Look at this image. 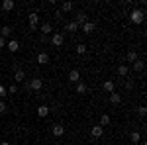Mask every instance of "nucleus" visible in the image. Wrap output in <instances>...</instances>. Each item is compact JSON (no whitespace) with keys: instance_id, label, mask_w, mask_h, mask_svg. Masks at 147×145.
I'll list each match as a JSON object with an SVG mask.
<instances>
[{"instance_id":"obj_5","label":"nucleus","mask_w":147,"mask_h":145,"mask_svg":"<svg viewBox=\"0 0 147 145\" xmlns=\"http://www.w3.org/2000/svg\"><path fill=\"white\" fill-rule=\"evenodd\" d=\"M94 30H96V24L94 22H84L82 24V32H84V34H92Z\"/></svg>"},{"instance_id":"obj_34","label":"nucleus","mask_w":147,"mask_h":145,"mask_svg":"<svg viewBox=\"0 0 147 145\" xmlns=\"http://www.w3.org/2000/svg\"><path fill=\"white\" fill-rule=\"evenodd\" d=\"M71 145H77V143H71Z\"/></svg>"},{"instance_id":"obj_13","label":"nucleus","mask_w":147,"mask_h":145,"mask_svg":"<svg viewBox=\"0 0 147 145\" xmlns=\"http://www.w3.org/2000/svg\"><path fill=\"white\" fill-rule=\"evenodd\" d=\"M47 114H49V108H47L45 104H41V106L37 108V116H39V118H45Z\"/></svg>"},{"instance_id":"obj_30","label":"nucleus","mask_w":147,"mask_h":145,"mask_svg":"<svg viewBox=\"0 0 147 145\" xmlns=\"http://www.w3.org/2000/svg\"><path fill=\"white\" fill-rule=\"evenodd\" d=\"M137 112H139V116L143 118V116L147 114V108H145V106H139V108H137Z\"/></svg>"},{"instance_id":"obj_35","label":"nucleus","mask_w":147,"mask_h":145,"mask_svg":"<svg viewBox=\"0 0 147 145\" xmlns=\"http://www.w3.org/2000/svg\"><path fill=\"white\" fill-rule=\"evenodd\" d=\"M39 145H43V143H39Z\"/></svg>"},{"instance_id":"obj_10","label":"nucleus","mask_w":147,"mask_h":145,"mask_svg":"<svg viewBox=\"0 0 147 145\" xmlns=\"http://www.w3.org/2000/svg\"><path fill=\"white\" fill-rule=\"evenodd\" d=\"M6 47H8V49H10V53H16V51H18V49H20V43H18V41H16V39H10V41H8V43H6Z\"/></svg>"},{"instance_id":"obj_31","label":"nucleus","mask_w":147,"mask_h":145,"mask_svg":"<svg viewBox=\"0 0 147 145\" xmlns=\"http://www.w3.org/2000/svg\"><path fill=\"white\" fill-rule=\"evenodd\" d=\"M2 112H6V104L0 100V114H2Z\"/></svg>"},{"instance_id":"obj_3","label":"nucleus","mask_w":147,"mask_h":145,"mask_svg":"<svg viewBox=\"0 0 147 145\" xmlns=\"http://www.w3.org/2000/svg\"><path fill=\"white\" fill-rule=\"evenodd\" d=\"M63 41H65L63 34H53V37H51V43L55 45V47H61V45H63Z\"/></svg>"},{"instance_id":"obj_6","label":"nucleus","mask_w":147,"mask_h":145,"mask_svg":"<svg viewBox=\"0 0 147 145\" xmlns=\"http://www.w3.org/2000/svg\"><path fill=\"white\" fill-rule=\"evenodd\" d=\"M41 86H43L41 78H32V80H30V88L32 90H41Z\"/></svg>"},{"instance_id":"obj_14","label":"nucleus","mask_w":147,"mask_h":145,"mask_svg":"<svg viewBox=\"0 0 147 145\" xmlns=\"http://www.w3.org/2000/svg\"><path fill=\"white\" fill-rule=\"evenodd\" d=\"M14 6H16L14 0H4V2H2V10H6V12H10Z\"/></svg>"},{"instance_id":"obj_8","label":"nucleus","mask_w":147,"mask_h":145,"mask_svg":"<svg viewBox=\"0 0 147 145\" xmlns=\"http://www.w3.org/2000/svg\"><path fill=\"white\" fill-rule=\"evenodd\" d=\"M102 90H104V92H108V94H112V92H114V80H104Z\"/></svg>"},{"instance_id":"obj_21","label":"nucleus","mask_w":147,"mask_h":145,"mask_svg":"<svg viewBox=\"0 0 147 145\" xmlns=\"http://www.w3.org/2000/svg\"><path fill=\"white\" fill-rule=\"evenodd\" d=\"M77 30H79L77 22H69V24H67V32H71V34H73V32H77Z\"/></svg>"},{"instance_id":"obj_24","label":"nucleus","mask_w":147,"mask_h":145,"mask_svg":"<svg viewBox=\"0 0 147 145\" xmlns=\"http://www.w3.org/2000/svg\"><path fill=\"white\" fill-rule=\"evenodd\" d=\"M77 53H79V55H84V53H86V45L79 43V45H77Z\"/></svg>"},{"instance_id":"obj_12","label":"nucleus","mask_w":147,"mask_h":145,"mask_svg":"<svg viewBox=\"0 0 147 145\" xmlns=\"http://www.w3.org/2000/svg\"><path fill=\"white\" fill-rule=\"evenodd\" d=\"M37 63H39V65H47V63H49V55L41 51V53L37 55Z\"/></svg>"},{"instance_id":"obj_11","label":"nucleus","mask_w":147,"mask_h":145,"mask_svg":"<svg viewBox=\"0 0 147 145\" xmlns=\"http://www.w3.org/2000/svg\"><path fill=\"white\" fill-rule=\"evenodd\" d=\"M14 80H16V82H24V80H26V73H24L22 69H18V71L14 73Z\"/></svg>"},{"instance_id":"obj_19","label":"nucleus","mask_w":147,"mask_h":145,"mask_svg":"<svg viewBox=\"0 0 147 145\" xmlns=\"http://www.w3.org/2000/svg\"><path fill=\"white\" fill-rule=\"evenodd\" d=\"M108 123H110V116H108V114H102L100 116V125L104 127V125H108Z\"/></svg>"},{"instance_id":"obj_23","label":"nucleus","mask_w":147,"mask_h":145,"mask_svg":"<svg viewBox=\"0 0 147 145\" xmlns=\"http://www.w3.org/2000/svg\"><path fill=\"white\" fill-rule=\"evenodd\" d=\"M118 75H120V77H125V75H127V67H125V65H120V67H118Z\"/></svg>"},{"instance_id":"obj_27","label":"nucleus","mask_w":147,"mask_h":145,"mask_svg":"<svg viewBox=\"0 0 147 145\" xmlns=\"http://www.w3.org/2000/svg\"><path fill=\"white\" fill-rule=\"evenodd\" d=\"M134 69H136V71H143V69H145V65H143L141 61H136V63H134Z\"/></svg>"},{"instance_id":"obj_25","label":"nucleus","mask_w":147,"mask_h":145,"mask_svg":"<svg viewBox=\"0 0 147 145\" xmlns=\"http://www.w3.org/2000/svg\"><path fill=\"white\" fill-rule=\"evenodd\" d=\"M129 139H131V141H134V143H139V139H141V135L137 134V132H134V134L129 135Z\"/></svg>"},{"instance_id":"obj_18","label":"nucleus","mask_w":147,"mask_h":145,"mask_svg":"<svg viewBox=\"0 0 147 145\" xmlns=\"http://www.w3.org/2000/svg\"><path fill=\"white\" fill-rule=\"evenodd\" d=\"M120 100H122V96H120L118 92H112V94H110V102H112V104H120Z\"/></svg>"},{"instance_id":"obj_16","label":"nucleus","mask_w":147,"mask_h":145,"mask_svg":"<svg viewBox=\"0 0 147 145\" xmlns=\"http://www.w3.org/2000/svg\"><path fill=\"white\" fill-rule=\"evenodd\" d=\"M51 32H53V28H51V24H41V34L43 35H47V34H51Z\"/></svg>"},{"instance_id":"obj_7","label":"nucleus","mask_w":147,"mask_h":145,"mask_svg":"<svg viewBox=\"0 0 147 145\" xmlns=\"http://www.w3.org/2000/svg\"><path fill=\"white\" fill-rule=\"evenodd\" d=\"M69 80H71V82H80V73L77 69H73V71L69 73Z\"/></svg>"},{"instance_id":"obj_2","label":"nucleus","mask_w":147,"mask_h":145,"mask_svg":"<svg viewBox=\"0 0 147 145\" xmlns=\"http://www.w3.org/2000/svg\"><path fill=\"white\" fill-rule=\"evenodd\" d=\"M37 24H39V16H37L35 12H32V14H30V30H32V32L37 30Z\"/></svg>"},{"instance_id":"obj_22","label":"nucleus","mask_w":147,"mask_h":145,"mask_svg":"<svg viewBox=\"0 0 147 145\" xmlns=\"http://www.w3.org/2000/svg\"><path fill=\"white\" fill-rule=\"evenodd\" d=\"M127 61H129V63H136L137 61V53L136 51H129V53H127Z\"/></svg>"},{"instance_id":"obj_15","label":"nucleus","mask_w":147,"mask_h":145,"mask_svg":"<svg viewBox=\"0 0 147 145\" xmlns=\"http://www.w3.org/2000/svg\"><path fill=\"white\" fill-rule=\"evenodd\" d=\"M84 22H88V20H86V14H84V12H79V14H77V26H82Z\"/></svg>"},{"instance_id":"obj_26","label":"nucleus","mask_w":147,"mask_h":145,"mask_svg":"<svg viewBox=\"0 0 147 145\" xmlns=\"http://www.w3.org/2000/svg\"><path fill=\"white\" fill-rule=\"evenodd\" d=\"M61 8H63V12H71V10H73V2H65Z\"/></svg>"},{"instance_id":"obj_4","label":"nucleus","mask_w":147,"mask_h":145,"mask_svg":"<svg viewBox=\"0 0 147 145\" xmlns=\"http://www.w3.org/2000/svg\"><path fill=\"white\" fill-rule=\"evenodd\" d=\"M51 134L55 135V137H61V135L65 134V127H63V125H61V123H55V125H53V127H51Z\"/></svg>"},{"instance_id":"obj_33","label":"nucleus","mask_w":147,"mask_h":145,"mask_svg":"<svg viewBox=\"0 0 147 145\" xmlns=\"http://www.w3.org/2000/svg\"><path fill=\"white\" fill-rule=\"evenodd\" d=\"M0 145H10V143H8V141H2V143H0Z\"/></svg>"},{"instance_id":"obj_29","label":"nucleus","mask_w":147,"mask_h":145,"mask_svg":"<svg viewBox=\"0 0 147 145\" xmlns=\"http://www.w3.org/2000/svg\"><path fill=\"white\" fill-rule=\"evenodd\" d=\"M8 90V94H16V92H18V86H16V84H10V88H6Z\"/></svg>"},{"instance_id":"obj_32","label":"nucleus","mask_w":147,"mask_h":145,"mask_svg":"<svg viewBox=\"0 0 147 145\" xmlns=\"http://www.w3.org/2000/svg\"><path fill=\"white\" fill-rule=\"evenodd\" d=\"M2 47H6V39H4V37H0V49H2Z\"/></svg>"},{"instance_id":"obj_9","label":"nucleus","mask_w":147,"mask_h":145,"mask_svg":"<svg viewBox=\"0 0 147 145\" xmlns=\"http://www.w3.org/2000/svg\"><path fill=\"white\" fill-rule=\"evenodd\" d=\"M102 134H104V127H102V125H92V129H90L92 137H100Z\"/></svg>"},{"instance_id":"obj_1","label":"nucleus","mask_w":147,"mask_h":145,"mask_svg":"<svg viewBox=\"0 0 147 145\" xmlns=\"http://www.w3.org/2000/svg\"><path fill=\"white\" fill-rule=\"evenodd\" d=\"M129 20L134 24H143V20H145V10H131Z\"/></svg>"},{"instance_id":"obj_20","label":"nucleus","mask_w":147,"mask_h":145,"mask_svg":"<svg viewBox=\"0 0 147 145\" xmlns=\"http://www.w3.org/2000/svg\"><path fill=\"white\" fill-rule=\"evenodd\" d=\"M10 28H8V26H4V28H2V30H0V37H4V39H6V37H8V35H10Z\"/></svg>"},{"instance_id":"obj_28","label":"nucleus","mask_w":147,"mask_h":145,"mask_svg":"<svg viewBox=\"0 0 147 145\" xmlns=\"http://www.w3.org/2000/svg\"><path fill=\"white\" fill-rule=\"evenodd\" d=\"M4 96H8V90H6V86L0 84V98H4Z\"/></svg>"},{"instance_id":"obj_17","label":"nucleus","mask_w":147,"mask_h":145,"mask_svg":"<svg viewBox=\"0 0 147 145\" xmlns=\"http://www.w3.org/2000/svg\"><path fill=\"white\" fill-rule=\"evenodd\" d=\"M86 90H88V86L84 82H77V94H84Z\"/></svg>"}]
</instances>
